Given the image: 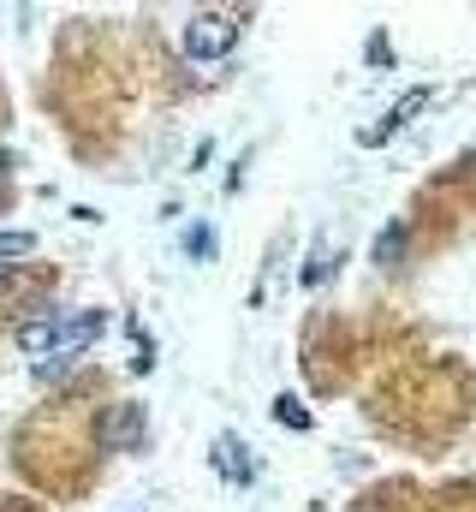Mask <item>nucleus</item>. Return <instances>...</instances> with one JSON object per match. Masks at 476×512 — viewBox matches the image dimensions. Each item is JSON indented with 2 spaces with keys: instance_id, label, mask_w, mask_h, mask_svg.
Here are the masks:
<instances>
[{
  "instance_id": "nucleus-1",
  "label": "nucleus",
  "mask_w": 476,
  "mask_h": 512,
  "mask_svg": "<svg viewBox=\"0 0 476 512\" xmlns=\"http://www.w3.org/2000/svg\"><path fill=\"white\" fill-rule=\"evenodd\" d=\"M102 328H108V310H72V316H60V346H54V358L48 364H36V382H54V376H66L96 340H102Z\"/></svg>"
},
{
  "instance_id": "nucleus-2",
  "label": "nucleus",
  "mask_w": 476,
  "mask_h": 512,
  "mask_svg": "<svg viewBox=\"0 0 476 512\" xmlns=\"http://www.w3.org/2000/svg\"><path fill=\"white\" fill-rule=\"evenodd\" d=\"M179 42H185V54H191V60H227V54L238 48V12H221V6L191 12Z\"/></svg>"
},
{
  "instance_id": "nucleus-3",
  "label": "nucleus",
  "mask_w": 476,
  "mask_h": 512,
  "mask_svg": "<svg viewBox=\"0 0 476 512\" xmlns=\"http://www.w3.org/2000/svg\"><path fill=\"white\" fill-rule=\"evenodd\" d=\"M429 102H435V90H429V84H411V90H405V96H399V102H393V108L381 114V126H363V131H357V143H369V149H375V143L399 137V131L411 126V120H417V114H423Z\"/></svg>"
},
{
  "instance_id": "nucleus-4",
  "label": "nucleus",
  "mask_w": 476,
  "mask_h": 512,
  "mask_svg": "<svg viewBox=\"0 0 476 512\" xmlns=\"http://www.w3.org/2000/svg\"><path fill=\"white\" fill-rule=\"evenodd\" d=\"M60 316H66V310H48V316H36V322H24V328H18V346H24L36 364H48V358H54V346H60Z\"/></svg>"
},
{
  "instance_id": "nucleus-5",
  "label": "nucleus",
  "mask_w": 476,
  "mask_h": 512,
  "mask_svg": "<svg viewBox=\"0 0 476 512\" xmlns=\"http://www.w3.org/2000/svg\"><path fill=\"white\" fill-rule=\"evenodd\" d=\"M215 471H221L227 483H238V489H244V483L256 477V465L244 459V447H238V435H215Z\"/></svg>"
},
{
  "instance_id": "nucleus-6",
  "label": "nucleus",
  "mask_w": 476,
  "mask_h": 512,
  "mask_svg": "<svg viewBox=\"0 0 476 512\" xmlns=\"http://www.w3.org/2000/svg\"><path fill=\"white\" fill-rule=\"evenodd\" d=\"M405 245H411V233H405V227H381V239H375V262H381V268H393V262L405 256Z\"/></svg>"
},
{
  "instance_id": "nucleus-7",
  "label": "nucleus",
  "mask_w": 476,
  "mask_h": 512,
  "mask_svg": "<svg viewBox=\"0 0 476 512\" xmlns=\"http://www.w3.org/2000/svg\"><path fill=\"white\" fill-rule=\"evenodd\" d=\"M274 423H286V429H310L304 399H298V393H280V399H274Z\"/></svg>"
},
{
  "instance_id": "nucleus-8",
  "label": "nucleus",
  "mask_w": 476,
  "mask_h": 512,
  "mask_svg": "<svg viewBox=\"0 0 476 512\" xmlns=\"http://www.w3.org/2000/svg\"><path fill=\"white\" fill-rule=\"evenodd\" d=\"M137 429H143V411H137V405H125V411H119V423H114V435H108V441H119V447H137Z\"/></svg>"
},
{
  "instance_id": "nucleus-9",
  "label": "nucleus",
  "mask_w": 476,
  "mask_h": 512,
  "mask_svg": "<svg viewBox=\"0 0 476 512\" xmlns=\"http://www.w3.org/2000/svg\"><path fill=\"white\" fill-rule=\"evenodd\" d=\"M185 251L197 256V262H209V256L221 251V239H215V227H191V233H185Z\"/></svg>"
},
{
  "instance_id": "nucleus-10",
  "label": "nucleus",
  "mask_w": 476,
  "mask_h": 512,
  "mask_svg": "<svg viewBox=\"0 0 476 512\" xmlns=\"http://www.w3.org/2000/svg\"><path fill=\"white\" fill-rule=\"evenodd\" d=\"M328 274H334V251H328V245H316V251H310V268H304V286H322Z\"/></svg>"
},
{
  "instance_id": "nucleus-11",
  "label": "nucleus",
  "mask_w": 476,
  "mask_h": 512,
  "mask_svg": "<svg viewBox=\"0 0 476 512\" xmlns=\"http://www.w3.org/2000/svg\"><path fill=\"white\" fill-rule=\"evenodd\" d=\"M36 251V233H0V268H6V256H30Z\"/></svg>"
},
{
  "instance_id": "nucleus-12",
  "label": "nucleus",
  "mask_w": 476,
  "mask_h": 512,
  "mask_svg": "<svg viewBox=\"0 0 476 512\" xmlns=\"http://www.w3.org/2000/svg\"><path fill=\"white\" fill-rule=\"evenodd\" d=\"M6 286H12V274H6V268H0V292H6Z\"/></svg>"
},
{
  "instance_id": "nucleus-13",
  "label": "nucleus",
  "mask_w": 476,
  "mask_h": 512,
  "mask_svg": "<svg viewBox=\"0 0 476 512\" xmlns=\"http://www.w3.org/2000/svg\"><path fill=\"white\" fill-rule=\"evenodd\" d=\"M0 173H6V155H0Z\"/></svg>"
}]
</instances>
